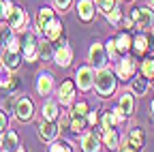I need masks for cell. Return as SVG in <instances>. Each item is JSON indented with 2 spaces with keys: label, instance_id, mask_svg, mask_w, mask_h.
Masks as SVG:
<instances>
[{
  "label": "cell",
  "instance_id": "6da1fadb",
  "mask_svg": "<svg viewBox=\"0 0 154 152\" xmlns=\"http://www.w3.org/2000/svg\"><path fill=\"white\" fill-rule=\"evenodd\" d=\"M94 88H96V94L101 99H107L113 94L116 90V73H111L109 69H99V73L94 75Z\"/></svg>",
  "mask_w": 154,
  "mask_h": 152
},
{
  "label": "cell",
  "instance_id": "7a4b0ae2",
  "mask_svg": "<svg viewBox=\"0 0 154 152\" xmlns=\"http://www.w3.org/2000/svg\"><path fill=\"white\" fill-rule=\"evenodd\" d=\"M131 17H133V22H135V26H137V28H150V26L154 24V11H152V9H146V7L135 9V11L131 13Z\"/></svg>",
  "mask_w": 154,
  "mask_h": 152
},
{
  "label": "cell",
  "instance_id": "3957f363",
  "mask_svg": "<svg viewBox=\"0 0 154 152\" xmlns=\"http://www.w3.org/2000/svg\"><path fill=\"white\" fill-rule=\"evenodd\" d=\"M22 49H24V56H26V60L28 62H34L38 58V43H36V36L34 32H26L24 36V41H22Z\"/></svg>",
  "mask_w": 154,
  "mask_h": 152
},
{
  "label": "cell",
  "instance_id": "277c9868",
  "mask_svg": "<svg viewBox=\"0 0 154 152\" xmlns=\"http://www.w3.org/2000/svg\"><path fill=\"white\" fill-rule=\"evenodd\" d=\"M15 113H17V120H22V122H28L32 120L34 116V105L28 97H22L17 103H15Z\"/></svg>",
  "mask_w": 154,
  "mask_h": 152
},
{
  "label": "cell",
  "instance_id": "5b68a950",
  "mask_svg": "<svg viewBox=\"0 0 154 152\" xmlns=\"http://www.w3.org/2000/svg\"><path fill=\"white\" fill-rule=\"evenodd\" d=\"M75 79H77V88L84 90V92H88L94 86V69L92 67H82L79 71H77Z\"/></svg>",
  "mask_w": 154,
  "mask_h": 152
},
{
  "label": "cell",
  "instance_id": "8992f818",
  "mask_svg": "<svg viewBox=\"0 0 154 152\" xmlns=\"http://www.w3.org/2000/svg\"><path fill=\"white\" fill-rule=\"evenodd\" d=\"M60 133V126L56 124V120H43L38 124V137L43 141H54Z\"/></svg>",
  "mask_w": 154,
  "mask_h": 152
},
{
  "label": "cell",
  "instance_id": "52a82bcc",
  "mask_svg": "<svg viewBox=\"0 0 154 152\" xmlns=\"http://www.w3.org/2000/svg\"><path fill=\"white\" fill-rule=\"evenodd\" d=\"M7 17H9V26H11L13 30H22V28L28 24V15H26V11L19 9V7H13V9L7 13Z\"/></svg>",
  "mask_w": 154,
  "mask_h": 152
},
{
  "label": "cell",
  "instance_id": "ba28073f",
  "mask_svg": "<svg viewBox=\"0 0 154 152\" xmlns=\"http://www.w3.org/2000/svg\"><path fill=\"white\" fill-rule=\"evenodd\" d=\"M54 60H56V64H58V67H62V69H66V67L71 64V60H73V49L66 45V41H64V39H62L60 47L54 51Z\"/></svg>",
  "mask_w": 154,
  "mask_h": 152
},
{
  "label": "cell",
  "instance_id": "9c48e42d",
  "mask_svg": "<svg viewBox=\"0 0 154 152\" xmlns=\"http://www.w3.org/2000/svg\"><path fill=\"white\" fill-rule=\"evenodd\" d=\"M88 60H90V64H92L94 69H103V67H105V49H103L101 43H94V45L90 47Z\"/></svg>",
  "mask_w": 154,
  "mask_h": 152
},
{
  "label": "cell",
  "instance_id": "30bf717a",
  "mask_svg": "<svg viewBox=\"0 0 154 152\" xmlns=\"http://www.w3.org/2000/svg\"><path fill=\"white\" fill-rule=\"evenodd\" d=\"M2 64H5L7 71H17L19 64H22V56H19V51L7 47V49L2 51Z\"/></svg>",
  "mask_w": 154,
  "mask_h": 152
},
{
  "label": "cell",
  "instance_id": "8fae6325",
  "mask_svg": "<svg viewBox=\"0 0 154 152\" xmlns=\"http://www.w3.org/2000/svg\"><path fill=\"white\" fill-rule=\"evenodd\" d=\"M58 97H60V105H71L73 97H75V82L66 79L60 84V90H58Z\"/></svg>",
  "mask_w": 154,
  "mask_h": 152
},
{
  "label": "cell",
  "instance_id": "7c38bea8",
  "mask_svg": "<svg viewBox=\"0 0 154 152\" xmlns=\"http://www.w3.org/2000/svg\"><path fill=\"white\" fill-rule=\"evenodd\" d=\"M77 15L82 22H92L94 20V2L92 0H79L77 2Z\"/></svg>",
  "mask_w": 154,
  "mask_h": 152
},
{
  "label": "cell",
  "instance_id": "4fadbf2b",
  "mask_svg": "<svg viewBox=\"0 0 154 152\" xmlns=\"http://www.w3.org/2000/svg\"><path fill=\"white\" fill-rule=\"evenodd\" d=\"M43 34H45V39L47 41H56V39H60L62 36V24H60V20H54L43 28Z\"/></svg>",
  "mask_w": 154,
  "mask_h": 152
},
{
  "label": "cell",
  "instance_id": "5bb4252c",
  "mask_svg": "<svg viewBox=\"0 0 154 152\" xmlns=\"http://www.w3.org/2000/svg\"><path fill=\"white\" fill-rule=\"evenodd\" d=\"M139 148H143V135L139 129H135V131H131L128 139L124 141V146L120 150H139Z\"/></svg>",
  "mask_w": 154,
  "mask_h": 152
},
{
  "label": "cell",
  "instance_id": "9a60e30c",
  "mask_svg": "<svg viewBox=\"0 0 154 152\" xmlns=\"http://www.w3.org/2000/svg\"><path fill=\"white\" fill-rule=\"evenodd\" d=\"M116 75H118V77H122V79H128V77H133V75H135V62H133L131 58H122V60L118 62Z\"/></svg>",
  "mask_w": 154,
  "mask_h": 152
},
{
  "label": "cell",
  "instance_id": "2e32d148",
  "mask_svg": "<svg viewBox=\"0 0 154 152\" xmlns=\"http://www.w3.org/2000/svg\"><path fill=\"white\" fill-rule=\"evenodd\" d=\"M54 88V77H51V73H41L38 75V79H36V92L38 94H49Z\"/></svg>",
  "mask_w": 154,
  "mask_h": 152
},
{
  "label": "cell",
  "instance_id": "e0dca14e",
  "mask_svg": "<svg viewBox=\"0 0 154 152\" xmlns=\"http://www.w3.org/2000/svg\"><path fill=\"white\" fill-rule=\"evenodd\" d=\"M82 150H86V152H96V150H101L99 137H96L94 133H88V135H84V139H82Z\"/></svg>",
  "mask_w": 154,
  "mask_h": 152
},
{
  "label": "cell",
  "instance_id": "ac0fdd59",
  "mask_svg": "<svg viewBox=\"0 0 154 152\" xmlns=\"http://www.w3.org/2000/svg\"><path fill=\"white\" fill-rule=\"evenodd\" d=\"M118 107L122 109V113H124V116L128 118L131 116V113L135 111V97H133V94H122V97H120V103H118Z\"/></svg>",
  "mask_w": 154,
  "mask_h": 152
},
{
  "label": "cell",
  "instance_id": "d6986e66",
  "mask_svg": "<svg viewBox=\"0 0 154 152\" xmlns=\"http://www.w3.org/2000/svg\"><path fill=\"white\" fill-rule=\"evenodd\" d=\"M51 20H54V11H51L49 7H43L41 11H38V15H36V28L43 32V28H45Z\"/></svg>",
  "mask_w": 154,
  "mask_h": 152
},
{
  "label": "cell",
  "instance_id": "ffe728a7",
  "mask_svg": "<svg viewBox=\"0 0 154 152\" xmlns=\"http://www.w3.org/2000/svg\"><path fill=\"white\" fill-rule=\"evenodd\" d=\"M103 141H105V146L111 148V150H116V148L120 146V141H118V133H116L113 129H103Z\"/></svg>",
  "mask_w": 154,
  "mask_h": 152
},
{
  "label": "cell",
  "instance_id": "44dd1931",
  "mask_svg": "<svg viewBox=\"0 0 154 152\" xmlns=\"http://www.w3.org/2000/svg\"><path fill=\"white\" fill-rule=\"evenodd\" d=\"M133 41H131V36L126 32H120L118 34V39H116V47H118V54H128Z\"/></svg>",
  "mask_w": 154,
  "mask_h": 152
},
{
  "label": "cell",
  "instance_id": "7402d4cb",
  "mask_svg": "<svg viewBox=\"0 0 154 152\" xmlns=\"http://www.w3.org/2000/svg\"><path fill=\"white\" fill-rule=\"evenodd\" d=\"M148 90V77L146 75H139V77H133V94H146Z\"/></svg>",
  "mask_w": 154,
  "mask_h": 152
},
{
  "label": "cell",
  "instance_id": "603a6c76",
  "mask_svg": "<svg viewBox=\"0 0 154 152\" xmlns=\"http://www.w3.org/2000/svg\"><path fill=\"white\" fill-rule=\"evenodd\" d=\"M86 124H88L86 116H79V113H73V116H71V131H73V133L84 131V129H86Z\"/></svg>",
  "mask_w": 154,
  "mask_h": 152
},
{
  "label": "cell",
  "instance_id": "cb8c5ba5",
  "mask_svg": "<svg viewBox=\"0 0 154 152\" xmlns=\"http://www.w3.org/2000/svg\"><path fill=\"white\" fill-rule=\"evenodd\" d=\"M2 148L5 150H17V135H15V131H9L2 135Z\"/></svg>",
  "mask_w": 154,
  "mask_h": 152
},
{
  "label": "cell",
  "instance_id": "d4e9b609",
  "mask_svg": "<svg viewBox=\"0 0 154 152\" xmlns=\"http://www.w3.org/2000/svg\"><path fill=\"white\" fill-rule=\"evenodd\" d=\"M58 118V105L54 101H47L43 105V120H56Z\"/></svg>",
  "mask_w": 154,
  "mask_h": 152
},
{
  "label": "cell",
  "instance_id": "484cf974",
  "mask_svg": "<svg viewBox=\"0 0 154 152\" xmlns=\"http://www.w3.org/2000/svg\"><path fill=\"white\" fill-rule=\"evenodd\" d=\"M38 58H43V60L54 58V49H51V43H49V41L38 43Z\"/></svg>",
  "mask_w": 154,
  "mask_h": 152
},
{
  "label": "cell",
  "instance_id": "4316f807",
  "mask_svg": "<svg viewBox=\"0 0 154 152\" xmlns=\"http://www.w3.org/2000/svg\"><path fill=\"white\" fill-rule=\"evenodd\" d=\"M141 73L148 79H154V58H146L141 62Z\"/></svg>",
  "mask_w": 154,
  "mask_h": 152
},
{
  "label": "cell",
  "instance_id": "83f0119b",
  "mask_svg": "<svg viewBox=\"0 0 154 152\" xmlns=\"http://www.w3.org/2000/svg\"><path fill=\"white\" fill-rule=\"evenodd\" d=\"M107 20H109V24H113V26H122V11H120L118 7H113V9L107 13Z\"/></svg>",
  "mask_w": 154,
  "mask_h": 152
},
{
  "label": "cell",
  "instance_id": "f1b7e54d",
  "mask_svg": "<svg viewBox=\"0 0 154 152\" xmlns=\"http://www.w3.org/2000/svg\"><path fill=\"white\" fill-rule=\"evenodd\" d=\"M94 7L99 9L101 13H105V15H107V13L116 7V0H94Z\"/></svg>",
  "mask_w": 154,
  "mask_h": 152
},
{
  "label": "cell",
  "instance_id": "f546056e",
  "mask_svg": "<svg viewBox=\"0 0 154 152\" xmlns=\"http://www.w3.org/2000/svg\"><path fill=\"white\" fill-rule=\"evenodd\" d=\"M113 124H118L113 111H105L103 113V129H113Z\"/></svg>",
  "mask_w": 154,
  "mask_h": 152
},
{
  "label": "cell",
  "instance_id": "4dcf8cb0",
  "mask_svg": "<svg viewBox=\"0 0 154 152\" xmlns=\"http://www.w3.org/2000/svg\"><path fill=\"white\" fill-rule=\"evenodd\" d=\"M146 47H148V39H146L143 34H139L137 39H135V49H137L139 54H143V51H146Z\"/></svg>",
  "mask_w": 154,
  "mask_h": 152
},
{
  "label": "cell",
  "instance_id": "1f68e13d",
  "mask_svg": "<svg viewBox=\"0 0 154 152\" xmlns=\"http://www.w3.org/2000/svg\"><path fill=\"white\" fill-rule=\"evenodd\" d=\"M49 150H51V152H69V150H71V146H69L66 141H54Z\"/></svg>",
  "mask_w": 154,
  "mask_h": 152
},
{
  "label": "cell",
  "instance_id": "d6a6232c",
  "mask_svg": "<svg viewBox=\"0 0 154 152\" xmlns=\"http://www.w3.org/2000/svg\"><path fill=\"white\" fill-rule=\"evenodd\" d=\"M11 30L13 28H2V30H0V45H9V41H11Z\"/></svg>",
  "mask_w": 154,
  "mask_h": 152
},
{
  "label": "cell",
  "instance_id": "836d02e7",
  "mask_svg": "<svg viewBox=\"0 0 154 152\" xmlns=\"http://www.w3.org/2000/svg\"><path fill=\"white\" fill-rule=\"evenodd\" d=\"M0 86H2V88H7V90H13V88L17 86V77H13V75H11V77H7V79H2V82H0Z\"/></svg>",
  "mask_w": 154,
  "mask_h": 152
},
{
  "label": "cell",
  "instance_id": "e575fe53",
  "mask_svg": "<svg viewBox=\"0 0 154 152\" xmlns=\"http://www.w3.org/2000/svg\"><path fill=\"white\" fill-rule=\"evenodd\" d=\"M90 109H88V103H84V101H79L75 105V109H73V113H79V116H86Z\"/></svg>",
  "mask_w": 154,
  "mask_h": 152
},
{
  "label": "cell",
  "instance_id": "d590c367",
  "mask_svg": "<svg viewBox=\"0 0 154 152\" xmlns=\"http://www.w3.org/2000/svg\"><path fill=\"white\" fill-rule=\"evenodd\" d=\"M71 2H73V0H54V5H56L58 11H66L71 7Z\"/></svg>",
  "mask_w": 154,
  "mask_h": 152
},
{
  "label": "cell",
  "instance_id": "8d00e7d4",
  "mask_svg": "<svg viewBox=\"0 0 154 152\" xmlns=\"http://www.w3.org/2000/svg\"><path fill=\"white\" fill-rule=\"evenodd\" d=\"M58 126H60V131H71V116H62Z\"/></svg>",
  "mask_w": 154,
  "mask_h": 152
},
{
  "label": "cell",
  "instance_id": "74e56055",
  "mask_svg": "<svg viewBox=\"0 0 154 152\" xmlns=\"http://www.w3.org/2000/svg\"><path fill=\"white\" fill-rule=\"evenodd\" d=\"M107 54L111 56V58H116V56H118V47H116V39H111V41L107 43Z\"/></svg>",
  "mask_w": 154,
  "mask_h": 152
},
{
  "label": "cell",
  "instance_id": "f35d334b",
  "mask_svg": "<svg viewBox=\"0 0 154 152\" xmlns=\"http://www.w3.org/2000/svg\"><path fill=\"white\" fill-rule=\"evenodd\" d=\"M9 126V120L5 116V111H0V133H5V129Z\"/></svg>",
  "mask_w": 154,
  "mask_h": 152
},
{
  "label": "cell",
  "instance_id": "ab89813d",
  "mask_svg": "<svg viewBox=\"0 0 154 152\" xmlns=\"http://www.w3.org/2000/svg\"><path fill=\"white\" fill-rule=\"evenodd\" d=\"M7 17V5H5V0H0V22H2Z\"/></svg>",
  "mask_w": 154,
  "mask_h": 152
},
{
  "label": "cell",
  "instance_id": "60d3db41",
  "mask_svg": "<svg viewBox=\"0 0 154 152\" xmlns=\"http://www.w3.org/2000/svg\"><path fill=\"white\" fill-rule=\"evenodd\" d=\"M2 135H5V133H0V148H2Z\"/></svg>",
  "mask_w": 154,
  "mask_h": 152
},
{
  "label": "cell",
  "instance_id": "b9f144b4",
  "mask_svg": "<svg viewBox=\"0 0 154 152\" xmlns=\"http://www.w3.org/2000/svg\"><path fill=\"white\" fill-rule=\"evenodd\" d=\"M152 113H154V101H152Z\"/></svg>",
  "mask_w": 154,
  "mask_h": 152
},
{
  "label": "cell",
  "instance_id": "7bdbcfd3",
  "mask_svg": "<svg viewBox=\"0 0 154 152\" xmlns=\"http://www.w3.org/2000/svg\"><path fill=\"white\" fill-rule=\"evenodd\" d=\"M150 5H152V7H154V0H150Z\"/></svg>",
  "mask_w": 154,
  "mask_h": 152
}]
</instances>
